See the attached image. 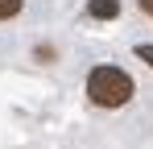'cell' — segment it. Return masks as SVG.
<instances>
[{
  "mask_svg": "<svg viewBox=\"0 0 153 149\" xmlns=\"http://www.w3.org/2000/svg\"><path fill=\"white\" fill-rule=\"evenodd\" d=\"M21 4H25V0H0V21L17 17V13H21Z\"/></svg>",
  "mask_w": 153,
  "mask_h": 149,
  "instance_id": "cell-3",
  "label": "cell"
},
{
  "mask_svg": "<svg viewBox=\"0 0 153 149\" xmlns=\"http://www.w3.org/2000/svg\"><path fill=\"white\" fill-rule=\"evenodd\" d=\"M137 58H141V62H149V66H153V46H149V42H141V46H137Z\"/></svg>",
  "mask_w": 153,
  "mask_h": 149,
  "instance_id": "cell-4",
  "label": "cell"
},
{
  "mask_svg": "<svg viewBox=\"0 0 153 149\" xmlns=\"http://www.w3.org/2000/svg\"><path fill=\"white\" fill-rule=\"evenodd\" d=\"M132 74L120 71V66H112V62H103L95 71L87 74V99L95 104V108H124L128 99H132Z\"/></svg>",
  "mask_w": 153,
  "mask_h": 149,
  "instance_id": "cell-1",
  "label": "cell"
},
{
  "mask_svg": "<svg viewBox=\"0 0 153 149\" xmlns=\"http://www.w3.org/2000/svg\"><path fill=\"white\" fill-rule=\"evenodd\" d=\"M87 13H91L95 21H112V17H120V0H91Z\"/></svg>",
  "mask_w": 153,
  "mask_h": 149,
  "instance_id": "cell-2",
  "label": "cell"
},
{
  "mask_svg": "<svg viewBox=\"0 0 153 149\" xmlns=\"http://www.w3.org/2000/svg\"><path fill=\"white\" fill-rule=\"evenodd\" d=\"M137 8H141L145 17H153V0H137Z\"/></svg>",
  "mask_w": 153,
  "mask_h": 149,
  "instance_id": "cell-5",
  "label": "cell"
}]
</instances>
